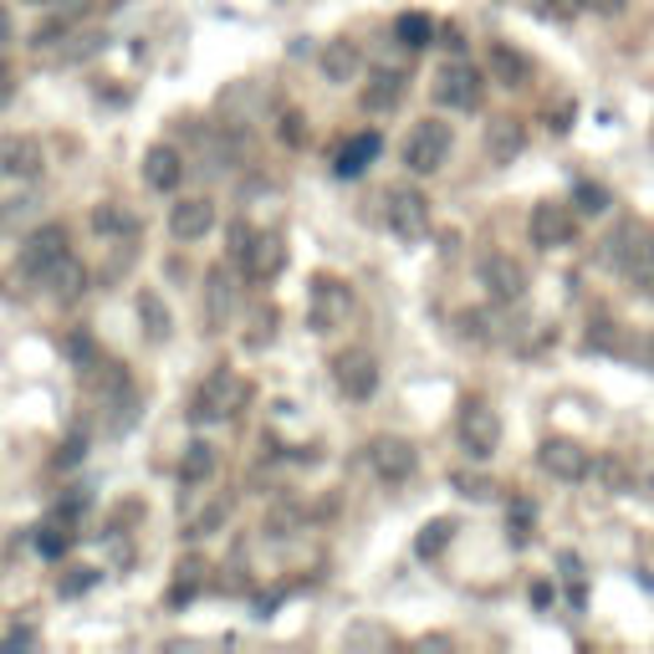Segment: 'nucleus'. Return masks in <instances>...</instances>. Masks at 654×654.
Returning a JSON list of instances; mask_svg holds the SVG:
<instances>
[{
    "mask_svg": "<svg viewBox=\"0 0 654 654\" xmlns=\"http://www.w3.org/2000/svg\"><path fill=\"white\" fill-rule=\"evenodd\" d=\"M138 313H144V332H149L154 342L169 338V313L159 307V297H154V292H144V297H138Z\"/></svg>",
    "mask_w": 654,
    "mask_h": 654,
    "instance_id": "obj_29",
    "label": "nucleus"
},
{
    "mask_svg": "<svg viewBox=\"0 0 654 654\" xmlns=\"http://www.w3.org/2000/svg\"><path fill=\"white\" fill-rule=\"evenodd\" d=\"M455 435H461V450L471 461H490L496 446H501V415L490 409L486 399H461V415H455Z\"/></svg>",
    "mask_w": 654,
    "mask_h": 654,
    "instance_id": "obj_3",
    "label": "nucleus"
},
{
    "mask_svg": "<svg viewBox=\"0 0 654 654\" xmlns=\"http://www.w3.org/2000/svg\"><path fill=\"white\" fill-rule=\"evenodd\" d=\"M379 144H384V138H379V134H353V138H348V144H342V149H338V159H332V169H338L342 179L363 174V169H369V164H373V154H379Z\"/></svg>",
    "mask_w": 654,
    "mask_h": 654,
    "instance_id": "obj_23",
    "label": "nucleus"
},
{
    "mask_svg": "<svg viewBox=\"0 0 654 654\" xmlns=\"http://www.w3.org/2000/svg\"><path fill=\"white\" fill-rule=\"evenodd\" d=\"M225 517H230V496H215V501L194 517V537H210V532H221Z\"/></svg>",
    "mask_w": 654,
    "mask_h": 654,
    "instance_id": "obj_31",
    "label": "nucleus"
},
{
    "mask_svg": "<svg viewBox=\"0 0 654 654\" xmlns=\"http://www.w3.org/2000/svg\"><path fill=\"white\" fill-rule=\"evenodd\" d=\"M573 205H578L583 215H604V210H609V190L594 184V179H583L578 190H573Z\"/></svg>",
    "mask_w": 654,
    "mask_h": 654,
    "instance_id": "obj_30",
    "label": "nucleus"
},
{
    "mask_svg": "<svg viewBox=\"0 0 654 654\" xmlns=\"http://www.w3.org/2000/svg\"><path fill=\"white\" fill-rule=\"evenodd\" d=\"M527 236H532V246H542V251H563L567 240L578 236V221H573V210H567L563 200H542V205H532V215H527Z\"/></svg>",
    "mask_w": 654,
    "mask_h": 654,
    "instance_id": "obj_9",
    "label": "nucleus"
},
{
    "mask_svg": "<svg viewBox=\"0 0 654 654\" xmlns=\"http://www.w3.org/2000/svg\"><path fill=\"white\" fill-rule=\"evenodd\" d=\"M446 159H450V123H440V119L415 123L409 138H404V169L409 174H435Z\"/></svg>",
    "mask_w": 654,
    "mask_h": 654,
    "instance_id": "obj_4",
    "label": "nucleus"
},
{
    "mask_svg": "<svg viewBox=\"0 0 654 654\" xmlns=\"http://www.w3.org/2000/svg\"><path fill=\"white\" fill-rule=\"evenodd\" d=\"M5 42H11V15L0 11V46H5Z\"/></svg>",
    "mask_w": 654,
    "mask_h": 654,
    "instance_id": "obj_41",
    "label": "nucleus"
},
{
    "mask_svg": "<svg viewBox=\"0 0 654 654\" xmlns=\"http://www.w3.org/2000/svg\"><path fill=\"white\" fill-rule=\"evenodd\" d=\"M251 240H256V230H251V225H246V221H236V225H230V261H240V256L251 251Z\"/></svg>",
    "mask_w": 654,
    "mask_h": 654,
    "instance_id": "obj_35",
    "label": "nucleus"
},
{
    "mask_svg": "<svg viewBox=\"0 0 654 654\" xmlns=\"http://www.w3.org/2000/svg\"><path fill=\"white\" fill-rule=\"evenodd\" d=\"M67 256H72L67 230H61V225H42V230H31L26 246H21V277H26V282H46V271L57 267V261H67Z\"/></svg>",
    "mask_w": 654,
    "mask_h": 654,
    "instance_id": "obj_7",
    "label": "nucleus"
},
{
    "mask_svg": "<svg viewBox=\"0 0 654 654\" xmlns=\"http://www.w3.org/2000/svg\"><path fill=\"white\" fill-rule=\"evenodd\" d=\"M358 67H363V57H358V46L353 42H327L323 46V77L327 82H353Z\"/></svg>",
    "mask_w": 654,
    "mask_h": 654,
    "instance_id": "obj_24",
    "label": "nucleus"
},
{
    "mask_svg": "<svg viewBox=\"0 0 654 654\" xmlns=\"http://www.w3.org/2000/svg\"><path fill=\"white\" fill-rule=\"evenodd\" d=\"M532 5H537V11H542V5H548V0H532Z\"/></svg>",
    "mask_w": 654,
    "mask_h": 654,
    "instance_id": "obj_43",
    "label": "nucleus"
},
{
    "mask_svg": "<svg viewBox=\"0 0 654 654\" xmlns=\"http://www.w3.org/2000/svg\"><path fill=\"white\" fill-rule=\"evenodd\" d=\"M527 149V123L521 119H490L486 123V159L490 164H511Z\"/></svg>",
    "mask_w": 654,
    "mask_h": 654,
    "instance_id": "obj_19",
    "label": "nucleus"
},
{
    "mask_svg": "<svg viewBox=\"0 0 654 654\" xmlns=\"http://www.w3.org/2000/svg\"><path fill=\"white\" fill-rule=\"evenodd\" d=\"M246 399H251V384L246 379H236L230 369H215L205 379V384L194 388L190 399V419L194 425H215V419H236L240 409H246Z\"/></svg>",
    "mask_w": 654,
    "mask_h": 654,
    "instance_id": "obj_2",
    "label": "nucleus"
},
{
    "mask_svg": "<svg viewBox=\"0 0 654 654\" xmlns=\"http://www.w3.org/2000/svg\"><path fill=\"white\" fill-rule=\"evenodd\" d=\"M42 286H52V292H57L61 302H72V297H82V292H88V271L77 267L72 256H67V261H57V267L46 271V282Z\"/></svg>",
    "mask_w": 654,
    "mask_h": 654,
    "instance_id": "obj_26",
    "label": "nucleus"
},
{
    "mask_svg": "<svg viewBox=\"0 0 654 654\" xmlns=\"http://www.w3.org/2000/svg\"><path fill=\"white\" fill-rule=\"evenodd\" d=\"M404 88H409V77L399 67H373L363 92H358V103H363V113H394L404 103Z\"/></svg>",
    "mask_w": 654,
    "mask_h": 654,
    "instance_id": "obj_15",
    "label": "nucleus"
},
{
    "mask_svg": "<svg viewBox=\"0 0 654 654\" xmlns=\"http://www.w3.org/2000/svg\"><path fill=\"white\" fill-rule=\"evenodd\" d=\"M604 261L624 271L629 282H650L654 286V225L650 221L613 225L609 240H604Z\"/></svg>",
    "mask_w": 654,
    "mask_h": 654,
    "instance_id": "obj_1",
    "label": "nucleus"
},
{
    "mask_svg": "<svg viewBox=\"0 0 654 654\" xmlns=\"http://www.w3.org/2000/svg\"><path fill=\"white\" fill-rule=\"evenodd\" d=\"M588 476L604 481V490H609V496H629V490H634V465H629L624 455H598Z\"/></svg>",
    "mask_w": 654,
    "mask_h": 654,
    "instance_id": "obj_25",
    "label": "nucleus"
},
{
    "mask_svg": "<svg viewBox=\"0 0 654 654\" xmlns=\"http://www.w3.org/2000/svg\"><path fill=\"white\" fill-rule=\"evenodd\" d=\"M42 174V149L26 134H0V179H31Z\"/></svg>",
    "mask_w": 654,
    "mask_h": 654,
    "instance_id": "obj_17",
    "label": "nucleus"
},
{
    "mask_svg": "<svg viewBox=\"0 0 654 654\" xmlns=\"http://www.w3.org/2000/svg\"><path fill=\"white\" fill-rule=\"evenodd\" d=\"M215 471H221V455H215V446L210 440H194V446H184V455H179V486H210L215 481Z\"/></svg>",
    "mask_w": 654,
    "mask_h": 654,
    "instance_id": "obj_20",
    "label": "nucleus"
},
{
    "mask_svg": "<svg viewBox=\"0 0 654 654\" xmlns=\"http://www.w3.org/2000/svg\"><path fill=\"white\" fill-rule=\"evenodd\" d=\"M532 604H537V609H548V604H552V588H548V583H537V588H532Z\"/></svg>",
    "mask_w": 654,
    "mask_h": 654,
    "instance_id": "obj_40",
    "label": "nucleus"
},
{
    "mask_svg": "<svg viewBox=\"0 0 654 654\" xmlns=\"http://www.w3.org/2000/svg\"><path fill=\"white\" fill-rule=\"evenodd\" d=\"M236 267L246 271L251 282H271V277H277V271L286 267V240H282V236H271V230H256L251 251L240 256Z\"/></svg>",
    "mask_w": 654,
    "mask_h": 654,
    "instance_id": "obj_16",
    "label": "nucleus"
},
{
    "mask_svg": "<svg viewBox=\"0 0 654 654\" xmlns=\"http://www.w3.org/2000/svg\"><path fill=\"white\" fill-rule=\"evenodd\" d=\"M11 92H15V77H11V67L0 61V108L11 103Z\"/></svg>",
    "mask_w": 654,
    "mask_h": 654,
    "instance_id": "obj_39",
    "label": "nucleus"
},
{
    "mask_svg": "<svg viewBox=\"0 0 654 654\" xmlns=\"http://www.w3.org/2000/svg\"><path fill=\"white\" fill-rule=\"evenodd\" d=\"M184 179V164H179V154L169 149V144H154L149 154H144V184L159 194H169Z\"/></svg>",
    "mask_w": 654,
    "mask_h": 654,
    "instance_id": "obj_21",
    "label": "nucleus"
},
{
    "mask_svg": "<svg viewBox=\"0 0 654 654\" xmlns=\"http://www.w3.org/2000/svg\"><path fill=\"white\" fill-rule=\"evenodd\" d=\"M210 225H215V205H210L205 194L179 200V205L169 210V236H174V240H205Z\"/></svg>",
    "mask_w": 654,
    "mask_h": 654,
    "instance_id": "obj_18",
    "label": "nucleus"
},
{
    "mask_svg": "<svg viewBox=\"0 0 654 654\" xmlns=\"http://www.w3.org/2000/svg\"><path fill=\"white\" fill-rule=\"evenodd\" d=\"M394 36H399V46H409V52H419V46L435 42V21L425 11H404L399 21H394Z\"/></svg>",
    "mask_w": 654,
    "mask_h": 654,
    "instance_id": "obj_27",
    "label": "nucleus"
},
{
    "mask_svg": "<svg viewBox=\"0 0 654 654\" xmlns=\"http://www.w3.org/2000/svg\"><path fill=\"white\" fill-rule=\"evenodd\" d=\"M92 583H98V573H92V567H82L77 578H67V583H61V594H67V598H72V594H88Z\"/></svg>",
    "mask_w": 654,
    "mask_h": 654,
    "instance_id": "obj_37",
    "label": "nucleus"
},
{
    "mask_svg": "<svg viewBox=\"0 0 654 654\" xmlns=\"http://www.w3.org/2000/svg\"><path fill=\"white\" fill-rule=\"evenodd\" d=\"M650 369H654V342H650Z\"/></svg>",
    "mask_w": 654,
    "mask_h": 654,
    "instance_id": "obj_42",
    "label": "nucleus"
},
{
    "mask_svg": "<svg viewBox=\"0 0 654 654\" xmlns=\"http://www.w3.org/2000/svg\"><path fill=\"white\" fill-rule=\"evenodd\" d=\"M481 286L490 292V302H521L527 297V267H521L517 256L490 251L481 261Z\"/></svg>",
    "mask_w": 654,
    "mask_h": 654,
    "instance_id": "obj_12",
    "label": "nucleus"
},
{
    "mask_svg": "<svg viewBox=\"0 0 654 654\" xmlns=\"http://www.w3.org/2000/svg\"><path fill=\"white\" fill-rule=\"evenodd\" d=\"M36 552H42V557H61V552H67V532H61V527H46V532L36 537Z\"/></svg>",
    "mask_w": 654,
    "mask_h": 654,
    "instance_id": "obj_34",
    "label": "nucleus"
},
{
    "mask_svg": "<svg viewBox=\"0 0 654 654\" xmlns=\"http://www.w3.org/2000/svg\"><path fill=\"white\" fill-rule=\"evenodd\" d=\"M348 313H353V292H348L338 277H317L313 282V317H307V323H313L317 332H327V327H338Z\"/></svg>",
    "mask_w": 654,
    "mask_h": 654,
    "instance_id": "obj_13",
    "label": "nucleus"
},
{
    "mask_svg": "<svg viewBox=\"0 0 654 654\" xmlns=\"http://www.w3.org/2000/svg\"><path fill=\"white\" fill-rule=\"evenodd\" d=\"M332 384L342 388V399L369 404L373 394H379V363H373L363 348H342V353L332 358Z\"/></svg>",
    "mask_w": 654,
    "mask_h": 654,
    "instance_id": "obj_8",
    "label": "nucleus"
},
{
    "mask_svg": "<svg viewBox=\"0 0 654 654\" xmlns=\"http://www.w3.org/2000/svg\"><path fill=\"white\" fill-rule=\"evenodd\" d=\"M230 307H236V286H230V277H225V267H215L205 277V323H210V332H221L225 317H230Z\"/></svg>",
    "mask_w": 654,
    "mask_h": 654,
    "instance_id": "obj_22",
    "label": "nucleus"
},
{
    "mask_svg": "<svg viewBox=\"0 0 654 654\" xmlns=\"http://www.w3.org/2000/svg\"><path fill=\"white\" fill-rule=\"evenodd\" d=\"M363 461H369V471L384 486H404V481L419 471V455L409 440H399V435H373L369 450H363Z\"/></svg>",
    "mask_w": 654,
    "mask_h": 654,
    "instance_id": "obj_5",
    "label": "nucleus"
},
{
    "mask_svg": "<svg viewBox=\"0 0 654 654\" xmlns=\"http://www.w3.org/2000/svg\"><path fill=\"white\" fill-rule=\"evenodd\" d=\"M455 486H461V496H471V501H486V496H496V486H490L486 476H455Z\"/></svg>",
    "mask_w": 654,
    "mask_h": 654,
    "instance_id": "obj_33",
    "label": "nucleus"
},
{
    "mask_svg": "<svg viewBox=\"0 0 654 654\" xmlns=\"http://www.w3.org/2000/svg\"><path fill=\"white\" fill-rule=\"evenodd\" d=\"M450 537H455V521H450V517H435V521H430V527H425V532H419V542H415V552H419V557H435V552L446 548Z\"/></svg>",
    "mask_w": 654,
    "mask_h": 654,
    "instance_id": "obj_28",
    "label": "nucleus"
},
{
    "mask_svg": "<svg viewBox=\"0 0 654 654\" xmlns=\"http://www.w3.org/2000/svg\"><path fill=\"white\" fill-rule=\"evenodd\" d=\"M486 72H490V82H501V88L517 92V88L532 82V57L511 42H490L486 46Z\"/></svg>",
    "mask_w": 654,
    "mask_h": 654,
    "instance_id": "obj_14",
    "label": "nucleus"
},
{
    "mask_svg": "<svg viewBox=\"0 0 654 654\" xmlns=\"http://www.w3.org/2000/svg\"><path fill=\"white\" fill-rule=\"evenodd\" d=\"M277 134H282V144H292V149H297L302 138H307V128H302V113H286V119H282V128H277Z\"/></svg>",
    "mask_w": 654,
    "mask_h": 654,
    "instance_id": "obj_36",
    "label": "nucleus"
},
{
    "mask_svg": "<svg viewBox=\"0 0 654 654\" xmlns=\"http://www.w3.org/2000/svg\"><path fill=\"white\" fill-rule=\"evenodd\" d=\"M92 225L98 230H134V215H123L119 205H98L92 210Z\"/></svg>",
    "mask_w": 654,
    "mask_h": 654,
    "instance_id": "obj_32",
    "label": "nucleus"
},
{
    "mask_svg": "<svg viewBox=\"0 0 654 654\" xmlns=\"http://www.w3.org/2000/svg\"><path fill=\"white\" fill-rule=\"evenodd\" d=\"M481 92H486V77L471 67V61H450L440 82H435V103L450 108V113H476Z\"/></svg>",
    "mask_w": 654,
    "mask_h": 654,
    "instance_id": "obj_6",
    "label": "nucleus"
},
{
    "mask_svg": "<svg viewBox=\"0 0 654 654\" xmlns=\"http://www.w3.org/2000/svg\"><path fill=\"white\" fill-rule=\"evenodd\" d=\"M388 225L399 240H425L430 236V200L409 184H394L388 190Z\"/></svg>",
    "mask_w": 654,
    "mask_h": 654,
    "instance_id": "obj_11",
    "label": "nucleus"
},
{
    "mask_svg": "<svg viewBox=\"0 0 654 654\" xmlns=\"http://www.w3.org/2000/svg\"><path fill=\"white\" fill-rule=\"evenodd\" d=\"M537 465H542L552 481H567V486H578V481H588V471H594V455H588L578 440H563V435H552V440H542V450H537Z\"/></svg>",
    "mask_w": 654,
    "mask_h": 654,
    "instance_id": "obj_10",
    "label": "nucleus"
},
{
    "mask_svg": "<svg viewBox=\"0 0 654 654\" xmlns=\"http://www.w3.org/2000/svg\"><path fill=\"white\" fill-rule=\"evenodd\" d=\"M629 0H583V11H594V15H619Z\"/></svg>",
    "mask_w": 654,
    "mask_h": 654,
    "instance_id": "obj_38",
    "label": "nucleus"
}]
</instances>
